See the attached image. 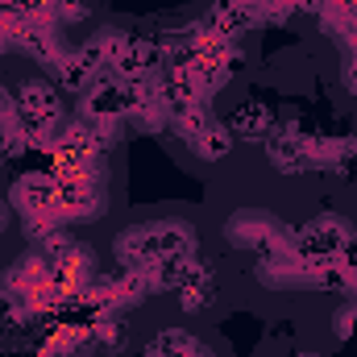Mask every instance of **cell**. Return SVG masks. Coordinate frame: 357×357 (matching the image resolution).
<instances>
[{
    "label": "cell",
    "mask_w": 357,
    "mask_h": 357,
    "mask_svg": "<svg viewBox=\"0 0 357 357\" xmlns=\"http://www.w3.org/2000/svg\"><path fill=\"white\" fill-rule=\"evenodd\" d=\"M8 150H13V146H8V137H4V129H0V158H4Z\"/></svg>",
    "instance_id": "cell-1"
}]
</instances>
